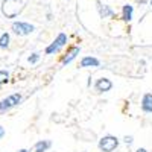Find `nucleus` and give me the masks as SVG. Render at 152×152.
I'll list each match as a JSON object with an SVG mask.
<instances>
[{"label": "nucleus", "mask_w": 152, "mask_h": 152, "mask_svg": "<svg viewBox=\"0 0 152 152\" xmlns=\"http://www.w3.org/2000/svg\"><path fill=\"white\" fill-rule=\"evenodd\" d=\"M26 3H28V0H3L2 12L6 18H15L23 12Z\"/></svg>", "instance_id": "f257e3e1"}, {"label": "nucleus", "mask_w": 152, "mask_h": 152, "mask_svg": "<svg viewBox=\"0 0 152 152\" xmlns=\"http://www.w3.org/2000/svg\"><path fill=\"white\" fill-rule=\"evenodd\" d=\"M20 102H21V94H20V93H15V94L8 96L6 99H3L2 102H0V114L9 111L11 108H14V107L18 105Z\"/></svg>", "instance_id": "f03ea898"}, {"label": "nucleus", "mask_w": 152, "mask_h": 152, "mask_svg": "<svg viewBox=\"0 0 152 152\" xmlns=\"http://www.w3.org/2000/svg\"><path fill=\"white\" fill-rule=\"evenodd\" d=\"M119 146V140L113 135H105L99 140V149L104 152H113Z\"/></svg>", "instance_id": "7ed1b4c3"}, {"label": "nucleus", "mask_w": 152, "mask_h": 152, "mask_svg": "<svg viewBox=\"0 0 152 152\" xmlns=\"http://www.w3.org/2000/svg\"><path fill=\"white\" fill-rule=\"evenodd\" d=\"M34 26L29 23H24V21H14L12 23V31H14L17 35L20 37H24V35H29L34 32Z\"/></svg>", "instance_id": "20e7f679"}, {"label": "nucleus", "mask_w": 152, "mask_h": 152, "mask_svg": "<svg viewBox=\"0 0 152 152\" xmlns=\"http://www.w3.org/2000/svg\"><path fill=\"white\" fill-rule=\"evenodd\" d=\"M66 43H67V35H66V34H59V35L55 38V41L50 44V46H47L46 53H47V55H52V53L58 52V50L64 46Z\"/></svg>", "instance_id": "39448f33"}, {"label": "nucleus", "mask_w": 152, "mask_h": 152, "mask_svg": "<svg viewBox=\"0 0 152 152\" xmlns=\"http://www.w3.org/2000/svg\"><path fill=\"white\" fill-rule=\"evenodd\" d=\"M111 88H113V84H111V81L107 79V78H102V79H99V81L96 82V90L100 91V93L110 91Z\"/></svg>", "instance_id": "423d86ee"}, {"label": "nucleus", "mask_w": 152, "mask_h": 152, "mask_svg": "<svg viewBox=\"0 0 152 152\" xmlns=\"http://www.w3.org/2000/svg\"><path fill=\"white\" fill-rule=\"evenodd\" d=\"M97 11L100 18H108V17H114V11L111 8H108L107 5H102L100 2H97Z\"/></svg>", "instance_id": "0eeeda50"}, {"label": "nucleus", "mask_w": 152, "mask_h": 152, "mask_svg": "<svg viewBox=\"0 0 152 152\" xmlns=\"http://www.w3.org/2000/svg\"><path fill=\"white\" fill-rule=\"evenodd\" d=\"M79 50H81L79 47H72V49L69 50V52L66 53V56L62 58V61H61V62H62V66H67V64H70V62H72V61L76 58V55L79 53Z\"/></svg>", "instance_id": "6e6552de"}, {"label": "nucleus", "mask_w": 152, "mask_h": 152, "mask_svg": "<svg viewBox=\"0 0 152 152\" xmlns=\"http://www.w3.org/2000/svg\"><path fill=\"white\" fill-rule=\"evenodd\" d=\"M142 110L145 113H152V94L151 93H146L142 99Z\"/></svg>", "instance_id": "1a4fd4ad"}, {"label": "nucleus", "mask_w": 152, "mask_h": 152, "mask_svg": "<svg viewBox=\"0 0 152 152\" xmlns=\"http://www.w3.org/2000/svg\"><path fill=\"white\" fill-rule=\"evenodd\" d=\"M97 66H99V59L91 56H85L81 61V67H97Z\"/></svg>", "instance_id": "9d476101"}, {"label": "nucleus", "mask_w": 152, "mask_h": 152, "mask_svg": "<svg viewBox=\"0 0 152 152\" xmlns=\"http://www.w3.org/2000/svg\"><path fill=\"white\" fill-rule=\"evenodd\" d=\"M122 18L125 21H131V18H132V6L131 5H125L123 6V15H122Z\"/></svg>", "instance_id": "9b49d317"}, {"label": "nucleus", "mask_w": 152, "mask_h": 152, "mask_svg": "<svg viewBox=\"0 0 152 152\" xmlns=\"http://www.w3.org/2000/svg\"><path fill=\"white\" fill-rule=\"evenodd\" d=\"M50 145H52V143H50V142H38L37 145H35V152H44L46 149H49L50 148Z\"/></svg>", "instance_id": "f8f14e48"}, {"label": "nucleus", "mask_w": 152, "mask_h": 152, "mask_svg": "<svg viewBox=\"0 0 152 152\" xmlns=\"http://www.w3.org/2000/svg\"><path fill=\"white\" fill-rule=\"evenodd\" d=\"M9 46V34H2L0 37V49H6Z\"/></svg>", "instance_id": "ddd939ff"}, {"label": "nucleus", "mask_w": 152, "mask_h": 152, "mask_svg": "<svg viewBox=\"0 0 152 152\" xmlns=\"http://www.w3.org/2000/svg\"><path fill=\"white\" fill-rule=\"evenodd\" d=\"M8 79H9V73L6 70H0V85L8 82Z\"/></svg>", "instance_id": "4468645a"}, {"label": "nucleus", "mask_w": 152, "mask_h": 152, "mask_svg": "<svg viewBox=\"0 0 152 152\" xmlns=\"http://www.w3.org/2000/svg\"><path fill=\"white\" fill-rule=\"evenodd\" d=\"M38 58H40V55H38V53H32V56H29V62H37Z\"/></svg>", "instance_id": "2eb2a0df"}, {"label": "nucleus", "mask_w": 152, "mask_h": 152, "mask_svg": "<svg viewBox=\"0 0 152 152\" xmlns=\"http://www.w3.org/2000/svg\"><path fill=\"white\" fill-rule=\"evenodd\" d=\"M125 143H126V145H131V143H132V137H131V135H129V137L126 135V137H125Z\"/></svg>", "instance_id": "dca6fc26"}, {"label": "nucleus", "mask_w": 152, "mask_h": 152, "mask_svg": "<svg viewBox=\"0 0 152 152\" xmlns=\"http://www.w3.org/2000/svg\"><path fill=\"white\" fill-rule=\"evenodd\" d=\"M5 135V129H3V126H0V138H2Z\"/></svg>", "instance_id": "f3484780"}, {"label": "nucleus", "mask_w": 152, "mask_h": 152, "mask_svg": "<svg viewBox=\"0 0 152 152\" xmlns=\"http://www.w3.org/2000/svg\"><path fill=\"white\" fill-rule=\"evenodd\" d=\"M135 152H148V151H146V149H145V148H140V149H137V151H135Z\"/></svg>", "instance_id": "a211bd4d"}, {"label": "nucleus", "mask_w": 152, "mask_h": 152, "mask_svg": "<svg viewBox=\"0 0 152 152\" xmlns=\"http://www.w3.org/2000/svg\"><path fill=\"white\" fill-rule=\"evenodd\" d=\"M18 152H28V151H26V149H20Z\"/></svg>", "instance_id": "6ab92c4d"}, {"label": "nucleus", "mask_w": 152, "mask_h": 152, "mask_svg": "<svg viewBox=\"0 0 152 152\" xmlns=\"http://www.w3.org/2000/svg\"><path fill=\"white\" fill-rule=\"evenodd\" d=\"M151 6H152V0H151Z\"/></svg>", "instance_id": "aec40b11"}]
</instances>
